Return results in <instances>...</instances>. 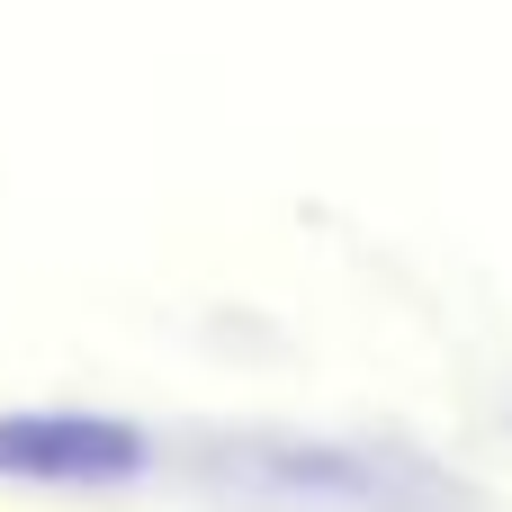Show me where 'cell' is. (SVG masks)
Wrapping results in <instances>:
<instances>
[{"instance_id": "6da1fadb", "label": "cell", "mask_w": 512, "mask_h": 512, "mask_svg": "<svg viewBox=\"0 0 512 512\" xmlns=\"http://www.w3.org/2000/svg\"><path fill=\"white\" fill-rule=\"evenodd\" d=\"M135 468H144V441L126 423H99V414H9L0 423V477L18 486H108Z\"/></svg>"}]
</instances>
